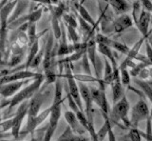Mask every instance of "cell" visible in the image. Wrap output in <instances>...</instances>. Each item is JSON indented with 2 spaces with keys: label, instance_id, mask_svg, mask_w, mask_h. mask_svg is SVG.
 I'll return each mask as SVG.
<instances>
[{
  "label": "cell",
  "instance_id": "1",
  "mask_svg": "<svg viewBox=\"0 0 152 141\" xmlns=\"http://www.w3.org/2000/svg\"><path fill=\"white\" fill-rule=\"evenodd\" d=\"M54 48H53V35H50L48 37V40L45 43V54L43 59V69L45 72V85L42 87L45 88L48 85L52 83H55L59 76L54 70Z\"/></svg>",
  "mask_w": 152,
  "mask_h": 141
},
{
  "label": "cell",
  "instance_id": "2",
  "mask_svg": "<svg viewBox=\"0 0 152 141\" xmlns=\"http://www.w3.org/2000/svg\"><path fill=\"white\" fill-rule=\"evenodd\" d=\"M44 79H45V76L43 74L39 78L35 79L32 83H31L30 85L24 87L20 92L17 93L12 98H11V99H10L11 101H10L9 110H12V108L19 106L20 104H22L23 102L28 101V99H30V98L31 99L33 95H34L36 93L39 92V90H41Z\"/></svg>",
  "mask_w": 152,
  "mask_h": 141
},
{
  "label": "cell",
  "instance_id": "3",
  "mask_svg": "<svg viewBox=\"0 0 152 141\" xmlns=\"http://www.w3.org/2000/svg\"><path fill=\"white\" fill-rule=\"evenodd\" d=\"M129 110L130 106L128 100L126 95H124L123 98L118 101L116 104H114L112 109L110 111V116L111 118L115 121V123L118 124V121H121L122 124L126 127V128H130L131 129V123H130V118H129Z\"/></svg>",
  "mask_w": 152,
  "mask_h": 141
},
{
  "label": "cell",
  "instance_id": "4",
  "mask_svg": "<svg viewBox=\"0 0 152 141\" xmlns=\"http://www.w3.org/2000/svg\"><path fill=\"white\" fill-rule=\"evenodd\" d=\"M150 117V110L147 103L144 99H140L131 108L130 123L131 128L138 129V126L142 121H147Z\"/></svg>",
  "mask_w": 152,
  "mask_h": 141
},
{
  "label": "cell",
  "instance_id": "5",
  "mask_svg": "<svg viewBox=\"0 0 152 141\" xmlns=\"http://www.w3.org/2000/svg\"><path fill=\"white\" fill-rule=\"evenodd\" d=\"M64 76L66 77V81H68V86H69V93L70 95L72 96L76 104L81 110L84 112V106H83V100L81 97L80 93V89H79V84L77 83V80L74 77V74L72 73V70H71V64H64Z\"/></svg>",
  "mask_w": 152,
  "mask_h": 141
},
{
  "label": "cell",
  "instance_id": "6",
  "mask_svg": "<svg viewBox=\"0 0 152 141\" xmlns=\"http://www.w3.org/2000/svg\"><path fill=\"white\" fill-rule=\"evenodd\" d=\"M50 91L46 90L45 88H41V91L36 93L33 97L30 100L28 104V119L27 122L33 120L35 117L40 114V109L44 103L45 99L50 95Z\"/></svg>",
  "mask_w": 152,
  "mask_h": 141
},
{
  "label": "cell",
  "instance_id": "7",
  "mask_svg": "<svg viewBox=\"0 0 152 141\" xmlns=\"http://www.w3.org/2000/svg\"><path fill=\"white\" fill-rule=\"evenodd\" d=\"M79 89H80V93L82 100L85 104V112L86 115L88 117V125L89 126H94L93 121V99L91 96V92H90V88L87 85L86 83L79 82Z\"/></svg>",
  "mask_w": 152,
  "mask_h": 141
},
{
  "label": "cell",
  "instance_id": "8",
  "mask_svg": "<svg viewBox=\"0 0 152 141\" xmlns=\"http://www.w3.org/2000/svg\"><path fill=\"white\" fill-rule=\"evenodd\" d=\"M28 104H30V100L23 102L22 104H20L17 108V111L15 112V115L12 116L13 119V127L12 130V135L15 139H19V135L21 133V128L23 124V120L28 116Z\"/></svg>",
  "mask_w": 152,
  "mask_h": 141
},
{
  "label": "cell",
  "instance_id": "9",
  "mask_svg": "<svg viewBox=\"0 0 152 141\" xmlns=\"http://www.w3.org/2000/svg\"><path fill=\"white\" fill-rule=\"evenodd\" d=\"M51 112L49 117V124L47 126V129L45 131L44 140L43 141H51L52 136H53L57 126H58V122L61 116V107L62 104H51Z\"/></svg>",
  "mask_w": 152,
  "mask_h": 141
},
{
  "label": "cell",
  "instance_id": "10",
  "mask_svg": "<svg viewBox=\"0 0 152 141\" xmlns=\"http://www.w3.org/2000/svg\"><path fill=\"white\" fill-rule=\"evenodd\" d=\"M42 76V73H38L35 72H32L30 70H18V72H14L7 76H4L1 77V85L5 84L16 82V81H23L28 80V79H37Z\"/></svg>",
  "mask_w": 152,
  "mask_h": 141
},
{
  "label": "cell",
  "instance_id": "11",
  "mask_svg": "<svg viewBox=\"0 0 152 141\" xmlns=\"http://www.w3.org/2000/svg\"><path fill=\"white\" fill-rule=\"evenodd\" d=\"M90 92H91L93 102L100 108V110L102 112V115H106L109 116L111 110L109 108V104L104 90H103L101 88L91 87L90 88Z\"/></svg>",
  "mask_w": 152,
  "mask_h": 141
},
{
  "label": "cell",
  "instance_id": "12",
  "mask_svg": "<svg viewBox=\"0 0 152 141\" xmlns=\"http://www.w3.org/2000/svg\"><path fill=\"white\" fill-rule=\"evenodd\" d=\"M146 38H147V36H142V38H140L139 41H137L136 43L133 45V47L129 50L128 54H126V58L124 59L121 65L119 66V70H124V69H128V68L132 69L134 67L136 64L133 62V60H136L138 55L140 54L139 51L141 50V47L142 44H144V42L145 41Z\"/></svg>",
  "mask_w": 152,
  "mask_h": 141
},
{
  "label": "cell",
  "instance_id": "13",
  "mask_svg": "<svg viewBox=\"0 0 152 141\" xmlns=\"http://www.w3.org/2000/svg\"><path fill=\"white\" fill-rule=\"evenodd\" d=\"M43 76V74H42ZM35 79H28V80H23V81H16V82H12L5 84V85H1V89H0V93L1 95L4 98L8 97H13L16 95L17 93L20 92L24 86L30 85L31 83H32Z\"/></svg>",
  "mask_w": 152,
  "mask_h": 141
},
{
  "label": "cell",
  "instance_id": "14",
  "mask_svg": "<svg viewBox=\"0 0 152 141\" xmlns=\"http://www.w3.org/2000/svg\"><path fill=\"white\" fill-rule=\"evenodd\" d=\"M18 1H8L0 8V34H8V23Z\"/></svg>",
  "mask_w": 152,
  "mask_h": 141
},
{
  "label": "cell",
  "instance_id": "15",
  "mask_svg": "<svg viewBox=\"0 0 152 141\" xmlns=\"http://www.w3.org/2000/svg\"><path fill=\"white\" fill-rule=\"evenodd\" d=\"M97 51H98V45L95 37H92L87 42V54L88 56V59L90 61V64L92 65L93 70L95 72V77L98 79H102L101 77V72L98 69V62H97Z\"/></svg>",
  "mask_w": 152,
  "mask_h": 141
},
{
  "label": "cell",
  "instance_id": "16",
  "mask_svg": "<svg viewBox=\"0 0 152 141\" xmlns=\"http://www.w3.org/2000/svg\"><path fill=\"white\" fill-rule=\"evenodd\" d=\"M95 39H96L97 44H104V45L108 46L109 48L116 50L117 51H119V53L124 54L126 55L128 54V51L130 50L126 45L121 43V42H118V41L108 38V37H107L106 35H101V34H97L95 35Z\"/></svg>",
  "mask_w": 152,
  "mask_h": 141
},
{
  "label": "cell",
  "instance_id": "17",
  "mask_svg": "<svg viewBox=\"0 0 152 141\" xmlns=\"http://www.w3.org/2000/svg\"><path fill=\"white\" fill-rule=\"evenodd\" d=\"M110 86L112 89V100L114 104H116L125 95V93H124V88L125 87L123 86L121 82V73L119 68L114 69V79Z\"/></svg>",
  "mask_w": 152,
  "mask_h": 141
},
{
  "label": "cell",
  "instance_id": "18",
  "mask_svg": "<svg viewBox=\"0 0 152 141\" xmlns=\"http://www.w3.org/2000/svg\"><path fill=\"white\" fill-rule=\"evenodd\" d=\"M64 117L68 123V126L70 127V129L72 130L74 134L78 135H84L86 134V130L84 128V126L81 124V122L79 121L78 117L76 116V115L73 112L71 111H66L64 114Z\"/></svg>",
  "mask_w": 152,
  "mask_h": 141
},
{
  "label": "cell",
  "instance_id": "19",
  "mask_svg": "<svg viewBox=\"0 0 152 141\" xmlns=\"http://www.w3.org/2000/svg\"><path fill=\"white\" fill-rule=\"evenodd\" d=\"M151 16L152 15L150 12H146L144 9H142V11L138 17V24L136 25V28L142 36H148L149 35V24H150V20H151Z\"/></svg>",
  "mask_w": 152,
  "mask_h": 141
},
{
  "label": "cell",
  "instance_id": "20",
  "mask_svg": "<svg viewBox=\"0 0 152 141\" xmlns=\"http://www.w3.org/2000/svg\"><path fill=\"white\" fill-rule=\"evenodd\" d=\"M133 24H134V22L129 15H120L113 20V32L116 34H121V32L127 30L128 28L132 27Z\"/></svg>",
  "mask_w": 152,
  "mask_h": 141
},
{
  "label": "cell",
  "instance_id": "21",
  "mask_svg": "<svg viewBox=\"0 0 152 141\" xmlns=\"http://www.w3.org/2000/svg\"><path fill=\"white\" fill-rule=\"evenodd\" d=\"M56 141H91L85 135H78L74 134L69 126H66L63 134H62Z\"/></svg>",
  "mask_w": 152,
  "mask_h": 141
},
{
  "label": "cell",
  "instance_id": "22",
  "mask_svg": "<svg viewBox=\"0 0 152 141\" xmlns=\"http://www.w3.org/2000/svg\"><path fill=\"white\" fill-rule=\"evenodd\" d=\"M108 5L112 8L113 12L119 16L126 15V12L130 9V4L125 0H111L108 2Z\"/></svg>",
  "mask_w": 152,
  "mask_h": 141
},
{
  "label": "cell",
  "instance_id": "23",
  "mask_svg": "<svg viewBox=\"0 0 152 141\" xmlns=\"http://www.w3.org/2000/svg\"><path fill=\"white\" fill-rule=\"evenodd\" d=\"M31 3L28 2V1H18L17 5H16L15 9H14L11 18H10V20H9L8 26L11 24V23H12L13 21H15L16 19H18V18L24 16V13H25V12L28 10V8L31 6Z\"/></svg>",
  "mask_w": 152,
  "mask_h": 141
},
{
  "label": "cell",
  "instance_id": "24",
  "mask_svg": "<svg viewBox=\"0 0 152 141\" xmlns=\"http://www.w3.org/2000/svg\"><path fill=\"white\" fill-rule=\"evenodd\" d=\"M97 45H98V51L104 56V58H107L109 62L111 63L113 69L119 68L116 57H115V55H114L113 51H112V49L109 48L108 46L104 45V44H97Z\"/></svg>",
  "mask_w": 152,
  "mask_h": 141
},
{
  "label": "cell",
  "instance_id": "25",
  "mask_svg": "<svg viewBox=\"0 0 152 141\" xmlns=\"http://www.w3.org/2000/svg\"><path fill=\"white\" fill-rule=\"evenodd\" d=\"M74 5H75L76 10H77V12H78V15L82 17L85 21H87L90 26H92L94 28V29H97L98 23H96L94 21V19L91 17V15H89V12H88V10L84 7L83 2L75 3Z\"/></svg>",
  "mask_w": 152,
  "mask_h": 141
},
{
  "label": "cell",
  "instance_id": "26",
  "mask_svg": "<svg viewBox=\"0 0 152 141\" xmlns=\"http://www.w3.org/2000/svg\"><path fill=\"white\" fill-rule=\"evenodd\" d=\"M114 79V69L112 67L111 63L106 58L104 59V76L102 77V81L104 86L107 88V86L111 85Z\"/></svg>",
  "mask_w": 152,
  "mask_h": 141
},
{
  "label": "cell",
  "instance_id": "27",
  "mask_svg": "<svg viewBox=\"0 0 152 141\" xmlns=\"http://www.w3.org/2000/svg\"><path fill=\"white\" fill-rule=\"evenodd\" d=\"M103 117H104V124L96 133L97 138L99 141H104V138H106L107 136H108L109 131L112 130L111 121H110V118H109V116L106 115H103Z\"/></svg>",
  "mask_w": 152,
  "mask_h": 141
},
{
  "label": "cell",
  "instance_id": "28",
  "mask_svg": "<svg viewBox=\"0 0 152 141\" xmlns=\"http://www.w3.org/2000/svg\"><path fill=\"white\" fill-rule=\"evenodd\" d=\"M54 96L52 104H62L64 101L63 99V83L61 81V76H59L56 82L54 83Z\"/></svg>",
  "mask_w": 152,
  "mask_h": 141
},
{
  "label": "cell",
  "instance_id": "29",
  "mask_svg": "<svg viewBox=\"0 0 152 141\" xmlns=\"http://www.w3.org/2000/svg\"><path fill=\"white\" fill-rule=\"evenodd\" d=\"M133 81H134L136 85L141 89L142 93L148 98L152 104V86H151V84L145 80H141V79H138V78H134Z\"/></svg>",
  "mask_w": 152,
  "mask_h": 141
},
{
  "label": "cell",
  "instance_id": "30",
  "mask_svg": "<svg viewBox=\"0 0 152 141\" xmlns=\"http://www.w3.org/2000/svg\"><path fill=\"white\" fill-rule=\"evenodd\" d=\"M36 28H37L36 23H28L27 34H28V46L30 47L38 39Z\"/></svg>",
  "mask_w": 152,
  "mask_h": 141
},
{
  "label": "cell",
  "instance_id": "31",
  "mask_svg": "<svg viewBox=\"0 0 152 141\" xmlns=\"http://www.w3.org/2000/svg\"><path fill=\"white\" fill-rule=\"evenodd\" d=\"M151 64L150 63H146V62H139L137 63L134 67L132 69L129 70V73H130V76L134 78H137L139 76L140 73L142 72V70H145V68H148V67H151Z\"/></svg>",
  "mask_w": 152,
  "mask_h": 141
},
{
  "label": "cell",
  "instance_id": "32",
  "mask_svg": "<svg viewBox=\"0 0 152 141\" xmlns=\"http://www.w3.org/2000/svg\"><path fill=\"white\" fill-rule=\"evenodd\" d=\"M121 73V82L124 87H128L131 83V76L127 69L120 70Z\"/></svg>",
  "mask_w": 152,
  "mask_h": 141
},
{
  "label": "cell",
  "instance_id": "33",
  "mask_svg": "<svg viewBox=\"0 0 152 141\" xmlns=\"http://www.w3.org/2000/svg\"><path fill=\"white\" fill-rule=\"evenodd\" d=\"M66 31H68L69 39L72 41V44H78L80 41V36L78 35V32H76V29L70 26H66Z\"/></svg>",
  "mask_w": 152,
  "mask_h": 141
},
{
  "label": "cell",
  "instance_id": "34",
  "mask_svg": "<svg viewBox=\"0 0 152 141\" xmlns=\"http://www.w3.org/2000/svg\"><path fill=\"white\" fill-rule=\"evenodd\" d=\"M82 67H83V70L85 74H87V76H92L91 69H90V61L88 59L87 53H86L82 57Z\"/></svg>",
  "mask_w": 152,
  "mask_h": 141
},
{
  "label": "cell",
  "instance_id": "35",
  "mask_svg": "<svg viewBox=\"0 0 152 141\" xmlns=\"http://www.w3.org/2000/svg\"><path fill=\"white\" fill-rule=\"evenodd\" d=\"M63 19H64V22L66 26H70L76 29L78 26V23L76 21V18L72 15H69V13H66L63 16Z\"/></svg>",
  "mask_w": 152,
  "mask_h": 141
},
{
  "label": "cell",
  "instance_id": "36",
  "mask_svg": "<svg viewBox=\"0 0 152 141\" xmlns=\"http://www.w3.org/2000/svg\"><path fill=\"white\" fill-rule=\"evenodd\" d=\"M142 136H144L145 141H152V120L150 117L146 121L145 134H144L142 133Z\"/></svg>",
  "mask_w": 152,
  "mask_h": 141
},
{
  "label": "cell",
  "instance_id": "37",
  "mask_svg": "<svg viewBox=\"0 0 152 141\" xmlns=\"http://www.w3.org/2000/svg\"><path fill=\"white\" fill-rule=\"evenodd\" d=\"M12 127H13V119H12V118H10V119L2 121V123H1L2 134L6 133V131H12Z\"/></svg>",
  "mask_w": 152,
  "mask_h": 141
},
{
  "label": "cell",
  "instance_id": "38",
  "mask_svg": "<svg viewBox=\"0 0 152 141\" xmlns=\"http://www.w3.org/2000/svg\"><path fill=\"white\" fill-rule=\"evenodd\" d=\"M142 9H144L146 12H150L152 15V2L148 1V0H145V1H141Z\"/></svg>",
  "mask_w": 152,
  "mask_h": 141
},
{
  "label": "cell",
  "instance_id": "39",
  "mask_svg": "<svg viewBox=\"0 0 152 141\" xmlns=\"http://www.w3.org/2000/svg\"><path fill=\"white\" fill-rule=\"evenodd\" d=\"M147 78H150V74H149V67L145 68V70H142L140 73L138 79H141V80H145Z\"/></svg>",
  "mask_w": 152,
  "mask_h": 141
},
{
  "label": "cell",
  "instance_id": "40",
  "mask_svg": "<svg viewBox=\"0 0 152 141\" xmlns=\"http://www.w3.org/2000/svg\"><path fill=\"white\" fill-rule=\"evenodd\" d=\"M145 50H146V57L149 62L152 64V47L147 41H145Z\"/></svg>",
  "mask_w": 152,
  "mask_h": 141
},
{
  "label": "cell",
  "instance_id": "41",
  "mask_svg": "<svg viewBox=\"0 0 152 141\" xmlns=\"http://www.w3.org/2000/svg\"><path fill=\"white\" fill-rule=\"evenodd\" d=\"M107 139H108V141H117L116 136H115V134H114V133H113V131H112V130L109 131V134H108V136H107Z\"/></svg>",
  "mask_w": 152,
  "mask_h": 141
},
{
  "label": "cell",
  "instance_id": "42",
  "mask_svg": "<svg viewBox=\"0 0 152 141\" xmlns=\"http://www.w3.org/2000/svg\"><path fill=\"white\" fill-rule=\"evenodd\" d=\"M149 74H150V78H152V66L149 67Z\"/></svg>",
  "mask_w": 152,
  "mask_h": 141
},
{
  "label": "cell",
  "instance_id": "43",
  "mask_svg": "<svg viewBox=\"0 0 152 141\" xmlns=\"http://www.w3.org/2000/svg\"><path fill=\"white\" fill-rule=\"evenodd\" d=\"M150 118L152 120V108H151V110H150Z\"/></svg>",
  "mask_w": 152,
  "mask_h": 141
}]
</instances>
